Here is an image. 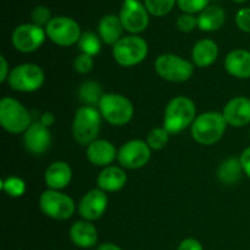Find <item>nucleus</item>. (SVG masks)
<instances>
[{"label": "nucleus", "instance_id": "f257e3e1", "mask_svg": "<svg viewBox=\"0 0 250 250\" xmlns=\"http://www.w3.org/2000/svg\"><path fill=\"white\" fill-rule=\"evenodd\" d=\"M194 102L187 97H176L170 100L165 109L164 128L170 134H178L192 126L197 119Z\"/></svg>", "mask_w": 250, "mask_h": 250}, {"label": "nucleus", "instance_id": "f03ea898", "mask_svg": "<svg viewBox=\"0 0 250 250\" xmlns=\"http://www.w3.org/2000/svg\"><path fill=\"white\" fill-rule=\"evenodd\" d=\"M227 122L220 112L208 111L197 116L190 127L192 137L197 143L212 146L217 143L226 131Z\"/></svg>", "mask_w": 250, "mask_h": 250}, {"label": "nucleus", "instance_id": "7ed1b4c3", "mask_svg": "<svg viewBox=\"0 0 250 250\" xmlns=\"http://www.w3.org/2000/svg\"><path fill=\"white\" fill-rule=\"evenodd\" d=\"M102 115L94 106H82L76 111L72 124V134L75 141L81 146H89L100 132Z\"/></svg>", "mask_w": 250, "mask_h": 250}, {"label": "nucleus", "instance_id": "20e7f679", "mask_svg": "<svg viewBox=\"0 0 250 250\" xmlns=\"http://www.w3.org/2000/svg\"><path fill=\"white\" fill-rule=\"evenodd\" d=\"M0 124L9 133L19 134L24 133L33 122L29 111L19 100L5 97L0 100Z\"/></svg>", "mask_w": 250, "mask_h": 250}, {"label": "nucleus", "instance_id": "39448f33", "mask_svg": "<svg viewBox=\"0 0 250 250\" xmlns=\"http://www.w3.org/2000/svg\"><path fill=\"white\" fill-rule=\"evenodd\" d=\"M98 110L105 121L114 126L128 124L134 114L132 103L126 97L117 93L104 94L98 104Z\"/></svg>", "mask_w": 250, "mask_h": 250}, {"label": "nucleus", "instance_id": "423d86ee", "mask_svg": "<svg viewBox=\"0 0 250 250\" xmlns=\"http://www.w3.org/2000/svg\"><path fill=\"white\" fill-rule=\"evenodd\" d=\"M148 43L142 37L131 36L122 37L112 46V56L120 66L131 67L141 63L148 55Z\"/></svg>", "mask_w": 250, "mask_h": 250}, {"label": "nucleus", "instance_id": "0eeeda50", "mask_svg": "<svg viewBox=\"0 0 250 250\" xmlns=\"http://www.w3.org/2000/svg\"><path fill=\"white\" fill-rule=\"evenodd\" d=\"M155 71L168 82H186L192 77L194 65L175 54H163L155 60Z\"/></svg>", "mask_w": 250, "mask_h": 250}, {"label": "nucleus", "instance_id": "6e6552de", "mask_svg": "<svg viewBox=\"0 0 250 250\" xmlns=\"http://www.w3.org/2000/svg\"><path fill=\"white\" fill-rule=\"evenodd\" d=\"M7 83L17 92H36L43 85L44 72L36 63H22L10 71Z\"/></svg>", "mask_w": 250, "mask_h": 250}, {"label": "nucleus", "instance_id": "1a4fd4ad", "mask_svg": "<svg viewBox=\"0 0 250 250\" xmlns=\"http://www.w3.org/2000/svg\"><path fill=\"white\" fill-rule=\"evenodd\" d=\"M39 208L50 219L63 221L75 214L76 205L71 197L59 192L48 189L39 198Z\"/></svg>", "mask_w": 250, "mask_h": 250}, {"label": "nucleus", "instance_id": "9d476101", "mask_svg": "<svg viewBox=\"0 0 250 250\" xmlns=\"http://www.w3.org/2000/svg\"><path fill=\"white\" fill-rule=\"evenodd\" d=\"M46 36L53 43L60 46H70L78 43L81 36V27L71 17H53L45 27Z\"/></svg>", "mask_w": 250, "mask_h": 250}, {"label": "nucleus", "instance_id": "9b49d317", "mask_svg": "<svg viewBox=\"0 0 250 250\" xmlns=\"http://www.w3.org/2000/svg\"><path fill=\"white\" fill-rule=\"evenodd\" d=\"M119 17L124 28L134 36L144 32L149 26V12L146 5L139 0L125 1L120 10Z\"/></svg>", "mask_w": 250, "mask_h": 250}, {"label": "nucleus", "instance_id": "f8f14e48", "mask_svg": "<svg viewBox=\"0 0 250 250\" xmlns=\"http://www.w3.org/2000/svg\"><path fill=\"white\" fill-rule=\"evenodd\" d=\"M46 32L34 23L20 24L12 32V45L21 53H33L43 45Z\"/></svg>", "mask_w": 250, "mask_h": 250}, {"label": "nucleus", "instance_id": "ddd939ff", "mask_svg": "<svg viewBox=\"0 0 250 250\" xmlns=\"http://www.w3.org/2000/svg\"><path fill=\"white\" fill-rule=\"evenodd\" d=\"M151 149L148 146V143L141 139H133L120 148L117 153V160L120 165H122L126 168L136 170L141 168L148 164L150 160Z\"/></svg>", "mask_w": 250, "mask_h": 250}, {"label": "nucleus", "instance_id": "4468645a", "mask_svg": "<svg viewBox=\"0 0 250 250\" xmlns=\"http://www.w3.org/2000/svg\"><path fill=\"white\" fill-rule=\"evenodd\" d=\"M107 208V195L102 189H92L78 204V212L85 221H95L104 215Z\"/></svg>", "mask_w": 250, "mask_h": 250}, {"label": "nucleus", "instance_id": "2eb2a0df", "mask_svg": "<svg viewBox=\"0 0 250 250\" xmlns=\"http://www.w3.org/2000/svg\"><path fill=\"white\" fill-rule=\"evenodd\" d=\"M51 143V134L48 127L41 122H33L23 133V146L34 155H42L49 149Z\"/></svg>", "mask_w": 250, "mask_h": 250}, {"label": "nucleus", "instance_id": "dca6fc26", "mask_svg": "<svg viewBox=\"0 0 250 250\" xmlns=\"http://www.w3.org/2000/svg\"><path fill=\"white\" fill-rule=\"evenodd\" d=\"M227 125L233 127H244L250 124V99L247 97H236L229 100L222 111Z\"/></svg>", "mask_w": 250, "mask_h": 250}, {"label": "nucleus", "instance_id": "f3484780", "mask_svg": "<svg viewBox=\"0 0 250 250\" xmlns=\"http://www.w3.org/2000/svg\"><path fill=\"white\" fill-rule=\"evenodd\" d=\"M114 144L105 139H97L90 143L87 148V159L90 164L100 167H107L117 158Z\"/></svg>", "mask_w": 250, "mask_h": 250}, {"label": "nucleus", "instance_id": "a211bd4d", "mask_svg": "<svg viewBox=\"0 0 250 250\" xmlns=\"http://www.w3.org/2000/svg\"><path fill=\"white\" fill-rule=\"evenodd\" d=\"M225 68L233 77L239 80L250 78V51L236 49L225 59Z\"/></svg>", "mask_w": 250, "mask_h": 250}, {"label": "nucleus", "instance_id": "6ab92c4d", "mask_svg": "<svg viewBox=\"0 0 250 250\" xmlns=\"http://www.w3.org/2000/svg\"><path fill=\"white\" fill-rule=\"evenodd\" d=\"M44 180L49 189L60 190L70 185L72 180V170L65 161H55L45 170Z\"/></svg>", "mask_w": 250, "mask_h": 250}, {"label": "nucleus", "instance_id": "aec40b11", "mask_svg": "<svg viewBox=\"0 0 250 250\" xmlns=\"http://www.w3.org/2000/svg\"><path fill=\"white\" fill-rule=\"evenodd\" d=\"M70 238L80 248H92L98 243V231L90 221H77L71 226Z\"/></svg>", "mask_w": 250, "mask_h": 250}, {"label": "nucleus", "instance_id": "412c9836", "mask_svg": "<svg viewBox=\"0 0 250 250\" xmlns=\"http://www.w3.org/2000/svg\"><path fill=\"white\" fill-rule=\"evenodd\" d=\"M125 28L116 15H105L98 23V34L105 44L114 46L122 38Z\"/></svg>", "mask_w": 250, "mask_h": 250}, {"label": "nucleus", "instance_id": "4be33fe9", "mask_svg": "<svg viewBox=\"0 0 250 250\" xmlns=\"http://www.w3.org/2000/svg\"><path fill=\"white\" fill-rule=\"evenodd\" d=\"M127 182V175L121 167L107 166L99 173L97 183L99 189L106 192H117L122 189Z\"/></svg>", "mask_w": 250, "mask_h": 250}, {"label": "nucleus", "instance_id": "5701e85b", "mask_svg": "<svg viewBox=\"0 0 250 250\" xmlns=\"http://www.w3.org/2000/svg\"><path fill=\"white\" fill-rule=\"evenodd\" d=\"M219 56V46L211 39H202L192 49L193 63L198 67H209Z\"/></svg>", "mask_w": 250, "mask_h": 250}, {"label": "nucleus", "instance_id": "b1692460", "mask_svg": "<svg viewBox=\"0 0 250 250\" xmlns=\"http://www.w3.org/2000/svg\"><path fill=\"white\" fill-rule=\"evenodd\" d=\"M226 20V12L219 5H209L198 16V27L202 31L212 32L221 28Z\"/></svg>", "mask_w": 250, "mask_h": 250}, {"label": "nucleus", "instance_id": "393cba45", "mask_svg": "<svg viewBox=\"0 0 250 250\" xmlns=\"http://www.w3.org/2000/svg\"><path fill=\"white\" fill-rule=\"evenodd\" d=\"M243 172L241 160L237 158H229L221 163L217 171V176L222 183L231 186L236 185L241 180Z\"/></svg>", "mask_w": 250, "mask_h": 250}, {"label": "nucleus", "instance_id": "a878e982", "mask_svg": "<svg viewBox=\"0 0 250 250\" xmlns=\"http://www.w3.org/2000/svg\"><path fill=\"white\" fill-rule=\"evenodd\" d=\"M103 95L104 94H103L102 87L99 83L94 81H87L78 89V97L81 102L84 103L87 106H94L95 104H99Z\"/></svg>", "mask_w": 250, "mask_h": 250}, {"label": "nucleus", "instance_id": "bb28decb", "mask_svg": "<svg viewBox=\"0 0 250 250\" xmlns=\"http://www.w3.org/2000/svg\"><path fill=\"white\" fill-rule=\"evenodd\" d=\"M78 48L82 51V54H87V55L94 56L102 49V39L99 36H97L93 32H84L81 36L80 41H78Z\"/></svg>", "mask_w": 250, "mask_h": 250}, {"label": "nucleus", "instance_id": "cd10ccee", "mask_svg": "<svg viewBox=\"0 0 250 250\" xmlns=\"http://www.w3.org/2000/svg\"><path fill=\"white\" fill-rule=\"evenodd\" d=\"M177 0H144L146 10L150 15L163 17L170 14Z\"/></svg>", "mask_w": 250, "mask_h": 250}, {"label": "nucleus", "instance_id": "c85d7f7f", "mask_svg": "<svg viewBox=\"0 0 250 250\" xmlns=\"http://www.w3.org/2000/svg\"><path fill=\"white\" fill-rule=\"evenodd\" d=\"M168 138H170V133L164 127H158V128H153L149 132L148 136H146V143L150 146V149L161 150L167 146Z\"/></svg>", "mask_w": 250, "mask_h": 250}, {"label": "nucleus", "instance_id": "c756f323", "mask_svg": "<svg viewBox=\"0 0 250 250\" xmlns=\"http://www.w3.org/2000/svg\"><path fill=\"white\" fill-rule=\"evenodd\" d=\"M1 188L10 197L19 198L23 195L24 190H26V185H24L23 180L11 176V177H7L2 181Z\"/></svg>", "mask_w": 250, "mask_h": 250}, {"label": "nucleus", "instance_id": "7c9ffc66", "mask_svg": "<svg viewBox=\"0 0 250 250\" xmlns=\"http://www.w3.org/2000/svg\"><path fill=\"white\" fill-rule=\"evenodd\" d=\"M210 0H177V5L185 14H197L209 6Z\"/></svg>", "mask_w": 250, "mask_h": 250}, {"label": "nucleus", "instance_id": "2f4dec72", "mask_svg": "<svg viewBox=\"0 0 250 250\" xmlns=\"http://www.w3.org/2000/svg\"><path fill=\"white\" fill-rule=\"evenodd\" d=\"M31 20L34 24L42 27L45 26L51 21V12L46 6H36L31 12Z\"/></svg>", "mask_w": 250, "mask_h": 250}, {"label": "nucleus", "instance_id": "473e14b6", "mask_svg": "<svg viewBox=\"0 0 250 250\" xmlns=\"http://www.w3.org/2000/svg\"><path fill=\"white\" fill-rule=\"evenodd\" d=\"M94 66V61H93V56L87 55V54H81L75 59L73 62V67H75L76 72L81 73V75H85L89 73L93 70Z\"/></svg>", "mask_w": 250, "mask_h": 250}, {"label": "nucleus", "instance_id": "72a5a7b5", "mask_svg": "<svg viewBox=\"0 0 250 250\" xmlns=\"http://www.w3.org/2000/svg\"><path fill=\"white\" fill-rule=\"evenodd\" d=\"M176 26L181 32H185V33L192 32L198 26V17L192 14H182L181 16H178Z\"/></svg>", "mask_w": 250, "mask_h": 250}, {"label": "nucleus", "instance_id": "f704fd0d", "mask_svg": "<svg viewBox=\"0 0 250 250\" xmlns=\"http://www.w3.org/2000/svg\"><path fill=\"white\" fill-rule=\"evenodd\" d=\"M236 23L241 31L250 33V7H244L237 12Z\"/></svg>", "mask_w": 250, "mask_h": 250}, {"label": "nucleus", "instance_id": "c9c22d12", "mask_svg": "<svg viewBox=\"0 0 250 250\" xmlns=\"http://www.w3.org/2000/svg\"><path fill=\"white\" fill-rule=\"evenodd\" d=\"M177 250H204L202 243L195 238H186L178 246Z\"/></svg>", "mask_w": 250, "mask_h": 250}, {"label": "nucleus", "instance_id": "e433bc0d", "mask_svg": "<svg viewBox=\"0 0 250 250\" xmlns=\"http://www.w3.org/2000/svg\"><path fill=\"white\" fill-rule=\"evenodd\" d=\"M242 164V167H243L244 173L250 178V146L249 148L244 149V151L242 153L241 158H239Z\"/></svg>", "mask_w": 250, "mask_h": 250}, {"label": "nucleus", "instance_id": "4c0bfd02", "mask_svg": "<svg viewBox=\"0 0 250 250\" xmlns=\"http://www.w3.org/2000/svg\"><path fill=\"white\" fill-rule=\"evenodd\" d=\"M0 68H1V72H0V82H5L7 81L9 77V65H7V61L5 59V56H0Z\"/></svg>", "mask_w": 250, "mask_h": 250}, {"label": "nucleus", "instance_id": "58836bf2", "mask_svg": "<svg viewBox=\"0 0 250 250\" xmlns=\"http://www.w3.org/2000/svg\"><path fill=\"white\" fill-rule=\"evenodd\" d=\"M54 121H55V119H54V115L51 114V112H44L43 115H42L41 117V124L44 125L45 127H50L51 125L54 124Z\"/></svg>", "mask_w": 250, "mask_h": 250}, {"label": "nucleus", "instance_id": "ea45409f", "mask_svg": "<svg viewBox=\"0 0 250 250\" xmlns=\"http://www.w3.org/2000/svg\"><path fill=\"white\" fill-rule=\"evenodd\" d=\"M97 250H122V249L114 243H104V244H100Z\"/></svg>", "mask_w": 250, "mask_h": 250}, {"label": "nucleus", "instance_id": "a19ab883", "mask_svg": "<svg viewBox=\"0 0 250 250\" xmlns=\"http://www.w3.org/2000/svg\"><path fill=\"white\" fill-rule=\"evenodd\" d=\"M232 1H236V2H244V1H247V0H232Z\"/></svg>", "mask_w": 250, "mask_h": 250}, {"label": "nucleus", "instance_id": "79ce46f5", "mask_svg": "<svg viewBox=\"0 0 250 250\" xmlns=\"http://www.w3.org/2000/svg\"><path fill=\"white\" fill-rule=\"evenodd\" d=\"M249 137H250V129H249Z\"/></svg>", "mask_w": 250, "mask_h": 250}, {"label": "nucleus", "instance_id": "37998d69", "mask_svg": "<svg viewBox=\"0 0 250 250\" xmlns=\"http://www.w3.org/2000/svg\"><path fill=\"white\" fill-rule=\"evenodd\" d=\"M124 1H128V0H124Z\"/></svg>", "mask_w": 250, "mask_h": 250}]
</instances>
